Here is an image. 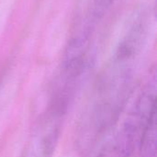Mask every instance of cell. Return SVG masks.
Returning <instances> with one entry per match:
<instances>
[{"label": "cell", "instance_id": "3", "mask_svg": "<svg viewBox=\"0 0 157 157\" xmlns=\"http://www.w3.org/2000/svg\"><path fill=\"white\" fill-rule=\"evenodd\" d=\"M156 142L157 130L156 111H155L148 120L142 132V136L138 147L141 157H155Z\"/></svg>", "mask_w": 157, "mask_h": 157}, {"label": "cell", "instance_id": "4", "mask_svg": "<svg viewBox=\"0 0 157 157\" xmlns=\"http://www.w3.org/2000/svg\"><path fill=\"white\" fill-rule=\"evenodd\" d=\"M114 1L115 0H93L89 19L94 22L97 19L101 18L111 7Z\"/></svg>", "mask_w": 157, "mask_h": 157}, {"label": "cell", "instance_id": "1", "mask_svg": "<svg viewBox=\"0 0 157 157\" xmlns=\"http://www.w3.org/2000/svg\"><path fill=\"white\" fill-rule=\"evenodd\" d=\"M156 111V74L149 75L134 104L122 121L105 137L90 157H132L138 150L142 132Z\"/></svg>", "mask_w": 157, "mask_h": 157}, {"label": "cell", "instance_id": "2", "mask_svg": "<svg viewBox=\"0 0 157 157\" xmlns=\"http://www.w3.org/2000/svg\"><path fill=\"white\" fill-rule=\"evenodd\" d=\"M67 112L48 105L32 130L20 157H52Z\"/></svg>", "mask_w": 157, "mask_h": 157}]
</instances>
